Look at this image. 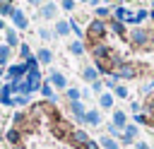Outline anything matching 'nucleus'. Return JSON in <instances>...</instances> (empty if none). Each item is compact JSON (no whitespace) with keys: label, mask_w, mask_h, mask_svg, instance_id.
I'll use <instances>...</instances> for the list:
<instances>
[{"label":"nucleus","mask_w":154,"mask_h":149,"mask_svg":"<svg viewBox=\"0 0 154 149\" xmlns=\"http://www.w3.org/2000/svg\"><path fill=\"white\" fill-rule=\"evenodd\" d=\"M103 36H106V24L103 22H91L89 24V38H91V43L101 41Z\"/></svg>","instance_id":"obj_1"},{"label":"nucleus","mask_w":154,"mask_h":149,"mask_svg":"<svg viewBox=\"0 0 154 149\" xmlns=\"http://www.w3.org/2000/svg\"><path fill=\"white\" fill-rule=\"evenodd\" d=\"M91 55H94L96 60H106V58L111 55V48H108L106 43L96 41V43H91Z\"/></svg>","instance_id":"obj_2"},{"label":"nucleus","mask_w":154,"mask_h":149,"mask_svg":"<svg viewBox=\"0 0 154 149\" xmlns=\"http://www.w3.org/2000/svg\"><path fill=\"white\" fill-rule=\"evenodd\" d=\"M70 142H72L75 147H82V149H84V144L89 142V137H87L84 130H72V132H70Z\"/></svg>","instance_id":"obj_3"},{"label":"nucleus","mask_w":154,"mask_h":149,"mask_svg":"<svg viewBox=\"0 0 154 149\" xmlns=\"http://www.w3.org/2000/svg\"><path fill=\"white\" fill-rule=\"evenodd\" d=\"M130 38H132V43H135V46H147V43H149V36H147V31H142V29L132 31V34H130Z\"/></svg>","instance_id":"obj_4"},{"label":"nucleus","mask_w":154,"mask_h":149,"mask_svg":"<svg viewBox=\"0 0 154 149\" xmlns=\"http://www.w3.org/2000/svg\"><path fill=\"white\" fill-rule=\"evenodd\" d=\"M118 74L130 79V77H135V74H137V67H135V65H130V62H120V67H118Z\"/></svg>","instance_id":"obj_5"},{"label":"nucleus","mask_w":154,"mask_h":149,"mask_svg":"<svg viewBox=\"0 0 154 149\" xmlns=\"http://www.w3.org/2000/svg\"><path fill=\"white\" fill-rule=\"evenodd\" d=\"M53 84H55V87H65V77H63L60 72H53Z\"/></svg>","instance_id":"obj_6"},{"label":"nucleus","mask_w":154,"mask_h":149,"mask_svg":"<svg viewBox=\"0 0 154 149\" xmlns=\"http://www.w3.org/2000/svg\"><path fill=\"white\" fill-rule=\"evenodd\" d=\"M72 113H75L77 118H84V108H82V103H72Z\"/></svg>","instance_id":"obj_7"},{"label":"nucleus","mask_w":154,"mask_h":149,"mask_svg":"<svg viewBox=\"0 0 154 149\" xmlns=\"http://www.w3.org/2000/svg\"><path fill=\"white\" fill-rule=\"evenodd\" d=\"M7 139H10L12 144H17V142H19V132H17V130H10V132H7Z\"/></svg>","instance_id":"obj_8"},{"label":"nucleus","mask_w":154,"mask_h":149,"mask_svg":"<svg viewBox=\"0 0 154 149\" xmlns=\"http://www.w3.org/2000/svg\"><path fill=\"white\" fill-rule=\"evenodd\" d=\"M14 22H17L19 26H26V19H24V14H22V12H14Z\"/></svg>","instance_id":"obj_9"},{"label":"nucleus","mask_w":154,"mask_h":149,"mask_svg":"<svg viewBox=\"0 0 154 149\" xmlns=\"http://www.w3.org/2000/svg\"><path fill=\"white\" fill-rule=\"evenodd\" d=\"M7 55H10V48H7V46H2V48H0V62H5V60H7Z\"/></svg>","instance_id":"obj_10"},{"label":"nucleus","mask_w":154,"mask_h":149,"mask_svg":"<svg viewBox=\"0 0 154 149\" xmlns=\"http://www.w3.org/2000/svg\"><path fill=\"white\" fill-rule=\"evenodd\" d=\"M113 31H116V34H123V31H125V26H123L120 22H116V19H113Z\"/></svg>","instance_id":"obj_11"},{"label":"nucleus","mask_w":154,"mask_h":149,"mask_svg":"<svg viewBox=\"0 0 154 149\" xmlns=\"http://www.w3.org/2000/svg\"><path fill=\"white\" fill-rule=\"evenodd\" d=\"M84 77H87L89 82H94V79H96V70H91V67H89V70L84 72Z\"/></svg>","instance_id":"obj_12"},{"label":"nucleus","mask_w":154,"mask_h":149,"mask_svg":"<svg viewBox=\"0 0 154 149\" xmlns=\"http://www.w3.org/2000/svg\"><path fill=\"white\" fill-rule=\"evenodd\" d=\"M87 120H89V123H99V113H96V111H89Z\"/></svg>","instance_id":"obj_13"},{"label":"nucleus","mask_w":154,"mask_h":149,"mask_svg":"<svg viewBox=\"0 0 154 149\" xmlns=\"http://www.w3.org/2000/svg\"><path fill=\"white\" fill-rule=\"evenodd\" d=\"M53 12H55L53 5H46V7H43V14H46V17H53Z\"/></svg>","instance_id":"obj_14"},{"label":"nucleus","mask_w":154,"mask_h":149,"mask_svg":"<svg viewBox=\"0 0 154 149\" xmlns=\"http://www.w3.org/2000/svg\"><path fill=\"white\" fill-rule=\"evenodd\" d=\"M113 123H116V125H125V118H123V113H116Z\"/></svg>","instance_id":"obj_15"},{"label":"nucleus","mask_w":154,"mask_h":149,"mask_svg":"<svg viewBox=\"0 0 154 149\" xmlns=\"http://www.w3.org/2000/svg\"><path fill=\"white\" fill-rule=\"evenodd\" d=\"M38 55H41V60H43V62H48V60H51V53H48V50H38Z\"/></svg>","instance_id":"obj_16"},{"label":"nucleus","mask_w":154,"mask_h":149,"mask_svg":"<svg viewBox=\"0 0 154 149\" xmlns=\"http://www.w3.org/2000/svg\"><path fill=\"white\" fill-rule=\"evenodd\" d=\"M116 94H118L120 99H125V96H128V89H125V87H118V89H116Z\"/></svg>","instance_id":"obj_17"},{"label":"nucleus","mask_w":154,"mask_h":149,"mask_svg":"<svg viewBox=\"0 0 154 149\" xmlns=\"http://www.w3.org/2000/svg\"><path fill=\"white\" fill-rule=\"evenodd\" d=\"M70 50H72V53H82V43H72Z\"/></svg>","instance_id":"obj_18"},{"label":"nucleus","mask_w":154,"mask_h":149,"mask_svg":"<svg viewBox=\"0 0 154 149\" xmlns=\"http://www.w3.org/2000/svg\"><path fill=\"white\" fill-rule=\"evenodd\" d=\"M103 147H106V149H118V147H116L111 139H103Z\"/></svg>","instance_id":"obj_19"},{"label":"nucleus","mask_w":154,"mask_h":149,"mask_svg":"<svg viewBox=\"0 0 154 149\" xmlns=\"http://www.w3.org/2000/svg\"><path fill=\"white\" fill-rule=\"evenodd\" d=\"M84 149H99V144H96V142H91V139H89V142H87V144H84Z\"/></svg>","instance_id":"obj_20"},{"label":"nucleus","mask_w":154,"mask_h":149,"mask_svg":"<svg viewBox=\"0 0 154 149\" xmlns=\"http://www.w3.org/2000/svg\"><path fill=\"white\" fill-rule=\"evenodd\" d=\"M77 94H79V91H77V89H70V91H67V96H70V99H72V101H75V99H77Z\"/></svg>","instance_id":"obj_21"},{"label":"nucleus","mask_w":154,"mask_h":149,"mask_svg":"<svg viewBox=\"0 0 154 149\" xmlns=\"http://www.w3.org/2000/svg\"><path fill=\"white\" fill-rule=\"evenodd\" d=\"M101 106H111V96H101Z\"/></svg>","instance_id":"obj_22"},{"label":"nucleus","mask_w":154,"mask_h":149,"mask_svg":"<svg viewBox=\"0 0 154 149\" xmlns=\"http://www.w3.org/2000/svg\"><path fill=\"white\" fill-rule=\"evenodd\" d=\"M7 41H10V43H17V36H14L12 31H10V34H7Z\"/></svg>","instance_id":"obj_23"},{"label":"nucleus","mask_w":154,"mask_h":149,"mask_svg":"<svg viewBox=\"0 0 154 149\" xmlns=\"http://www.w3.org/2000/svg\"><path fill=\"white\" fill-rule=\"evenodd\" d=\"M63 7H65V10H70V7H72V0H63Z\"/></svg>","instance_id":"obj_24"},{"label":"nucleus","mask_w":154,"mask_h":149,"mask_svg":"<svg viewBox=\"0 0 154 149\" xmlns=\"http://www.w3.org/2000/svg\"><path fill=\"white\" fill-rule=\"evenodd\" d=\"M29 2H31V5H38V2H41V0H29Z\"/></svg>","instance_id":"obj_25"},{"label":"nucleus","mask_w":154,"mask_h":149,"mask_svg":"<svg viewBox=\"0 0 154 149\" xmlns=\"http://www.w3.org/2000/svg\"><path fill=\"white\" fill-rule=\"evenodd\" d=\"M17 149H24V147H17Z\"/></svg>","instance_id":"obj_26"},{"label":"nucleus","mask_w":154,"mask_h":149,"mask_svg":"<svg viewBox=\"0 0 154 149\" xmlns=\"http://www.w3.org/2000/svg\"><path fill=\"white\" fill-rule=\"evenodd\" d=\"M2 2H10V0H2Z\"/></svg>","instance_id":"obj_27"}]
</instances>
